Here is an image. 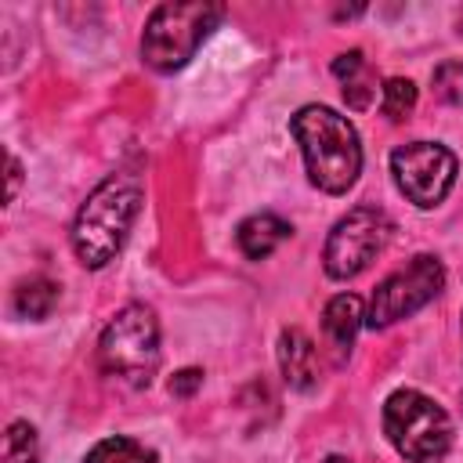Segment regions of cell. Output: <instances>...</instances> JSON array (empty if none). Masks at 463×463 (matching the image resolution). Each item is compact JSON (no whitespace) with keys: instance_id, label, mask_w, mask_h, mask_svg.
<instances>
[{"instance_id":"e0dca14e","label":"cell","mask_w":463,"mask_h":463,"mask_svg":"<svg viewBox=\"0 0 463 463\" xmlns=\"http://www.w3.org/2000/svg\"><path fill=\"white\" fill-rule=\"evenodd\" d=\"M434 94L449 105H463V61H441L434 69Z\"/></svg>"},{"instance_id":"277c9868","label":"cell","mask_w":463,"mask_h":463,"mask_svg":"<svg viewBox=\"0 0 463 463\" xmlns=\"http://www.w3.org/2000/svg\"><path fill=\"white\" fill-rule=\"evenodd\" d=\"M98 365L105 376L123 380L130 387H148L159 369V322L145 304H127L101 329Z\"/></svg>"},{"instance_id":"52a82bcc","label":"cell","mask_w":463,"mask_h":463,"mask_svg":"<svg viewBox=\"0 0 463 463\" xmlns=\"http://www.w3.org/2000/svg\"><path fill=\"white\" fill-rule=\"evenodd\" d=\"M445 286V268L438 257L430 253H420L412 257L402 271L387 275L373 300H369V311H365V326L369 329H387L402 318H409L412 311H420L423 304H430Z\"/></svg>"},{"instance_id":"ac0fdd59","label":"cell","mask_w":463,"mask_h":463,"mask_svg":"<svg viewBox=\"0 0 463 463\" xmlns=\"http://www.w3.org/2000/svg\"><path fill=\"white\" fill-rule=\"evenodd\" d=\"M199 383H203V373H199V369H181V373L170 376V394L188 398V394H195Z\"/></svg>"},{"instance_id":"4fadbf2b","label":"cell","mask_w":463,"mask_h":463,"mask_svg":"<svg viewBox=\"0 0 463 463\" xmlns=\"http://www.w3.org/2000/svg\"><path fill=\"white\" fill-rule=\"evenodd\" d=\"M11 304H14V311L22 318H47L54 311V304H58V282H51L43 275H33V279L14 286Z\"/></svg>"},{"instance_id":"2e32d148","label":"cell","mask_w":463,"mask_h":463,"mask_svg":"<svg viewBox=\"0 0 463 463\" xmlns=\"http://www.w3.org/2000/svg\"><path fill=\"white\" fill-rule=\"evenodd\" d=\"M380 109H383L387 119H405L416 109V83L402 80V76H391L380 87Z\"/></svg>"},{"instance_id":"ffe728a7","label":"cell","mask_w":463,"mask_h":463,"mask_svg":"<svg viewBox=\"0 0 463 463\" xmlns=\"http://www.w3.org/2000/svg\"><path fill=\"white\" fill-rule=\"evenodd\" d=\"M322 463H351V459H344V456H326Z\"/></svg>"},{"instance_id":"9a60e30c","label":"cell","mask_w":463,"mask_h":463,"mask_svg":"<svg viewBox=\"0 0 463 463\" xmlns=\"http://www.w3.org/2000/svg\"><path fill=\"white\" fill-rule=\"evenodd\" d=\"M0 463H40V438H36L33 423H25V420L7 423Z\"/></svg>"},{"instance_id":"3957f363","label":"cell","mask_w":463,"mask_h":463,"mask_svg":"<svg viewBox=\"0 0 463 463\" xmlns=\"http://www.w3.org/2000/svg\"><path fill=\"white\" fill-rule=\"evenodd\" d=\"M221 18H224V7L210 4V0H184V4L170 0V4H159L148 14L145 33H141L145 65L156 69V72L184 69Z\"/></svg>"},{"instance_id":"5bb4252c","label":"cell","mask_w":463,"mask_h":463,"mask_svg":"<svg viewBox=\"0 0 463 463\" xmlns=\"http://www.w3.org/2000/svg\"><path fill=\"white\" fill-rule=\"evenodd\" d=\"M83 463H156V452L145 449V445L134 441V438L116 434V438H101V441L83 456Z\"/></svg>"},{"instance_id":"30bf717a","label":"cell","mask_w":463,"mask_h":463,"mask_svg":"<svg viewBox=\"0 0 463 463\" xmlns=\"http://www.w3.org/2000/svg\"><path fill=\"white\" fill-rule=\"evenodd\" d=\"M362 322H365V315H362V300L354 293H336L326 304V311H322V333H326L329 347L336 351V362H344L351 354Z\"/></svg>"},{"instance_id":"7c38bea8","label":"cell","mask_w":463,"mask_h":463,"mask_svg":"<svg viewBox=\"0 0 463 463\" xmlns=\"http://www.w3.org/2000/svg\"><path fill=\"white\" fill-rule=\"evenodd\" d=\"M333 76L344 87V98L351 109H369V101L376 98V80L369 72V61L362 51H344L333 58Z\"/></svg>"},{"instance_id":"ba28073f","label":"cell","mask_w":463,"mask_h":463,"mask_svg":"<svg viewBox=\"0 0 463 463\" xmlns=\"http://www.w3.org/2000/svg\"><path fill=\"white\" fill-rule=\"evenodd\" d=\"M456 156L438 141H409L391 152V174L398 192L420 210L438 206L456 184Z\"/></svg>"},{"instance_id":"8fae6325","label":"cell","mask_w":463,"mask_h":463,"mask_svg":"<svg viewBox=\"0 0 463 463\" xmlns=\"http://www.w3.org/2000/svg\"><path fill=\"white\" fill-rule=\"evenodd\" d=\"M289 235H293V228H289L282 217H275V213H253V217H246V221L239 224L235 242H239V250H242L250 260H264V257L275 253Z\"/></svg>"},{"instance_id":"7a4b0ae2","label":"cell","mask_w":463,"mask_h":463,"mask_svg":"<svg viewBox=\"0 0 463 463\" xmlns=\"http://www.w3.org/2000/svg\"><path fill=\"white\" fill-rule=\"evenodd\" d=\"M289 134L304 152V166L315 188L344 195L362 174V145L347 116L326 105H304L289 119Z\"/></svg>"},{"instance_id":"9c48e42d","label":"cell","mask_w":463,"mask_h":463,"mask_svg":"<svg viewBox=\"0 0 463 463\" xmlns=\"http://www.w3.org/2000/svg\"><path fill=\"white\" fill-rule=\"evenodd\" d=\"M279 369L293 391H311L318 383V347L300 329H282L279 336Z\"/></svg>"},{"instance_id":"5b68a950","label":"cell","mask_w":463,"mask_h":463,"mask_svg":"<svg viewBox=\"0 0 463 463\" xmlns=\"http://www.w3.org/2000/svg\"><path fill=\"white\" fill-rule=\"evenodd\" d=\"M383 430L409 463H441L452 449L449 412L423 391H394L383 405Z\"/></svg>"},{"instance_id":"d6986e66","label":"cell","mask_w":463,"mask_h":463,"mask_svg":"<svg viewBox=\"0 0 463 463\" xmlns=\"http://www.w3.org/2000/svg\"><path fill=\"white\" fill-rule=\"evenodd\" d=\"M18 181H22V166H18V159L7 152V203L18 195Z\"/></svg>"},{"instance_id":"44dd1931","label":"cell","mask_w":463,"mask_h":463,"mask_svg":"<svg viewBox=\"0 0 463 463\" xmlns=\"http://www.w3.org/2000/svg\"><path fill=\"white\" fill-rule=\"evenodd\" d=\"M459 33H463V14H459Z\"/></svg>"},{"instance_id":"8992f818","label":"cell","mask_w":463,"mask_h":463,"mask_svg":"<svg viewBox=\"0 0 463 463\" xmlns=\"http://www.w3.org/2000/svg\"><path fill=\"white\" fill-rule=\"evenodd\" d=\"M391 232H394V224H391V217L380 206H354V210H347L333 224L329 239H326V250H322L326 275L340 279V282L362 275L373 264V257L391 242Z\"/></svg>"},{"instance_id":"6da1fadb","label":"cell","mask_w":463,"mask_h":463,"mask_svg":"<svg viewBox=\"0 0 463 463\" xmlns=\"http://www.w3.org/2000/svg\"><path fill=\"white\" fill-rule=\"evenodd\" d=\"M145 184L130 170L109 174L80 206L72 221V253L83 268H105L127 242V232L141 210Z\"/></svg>"}]
</instances>
